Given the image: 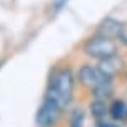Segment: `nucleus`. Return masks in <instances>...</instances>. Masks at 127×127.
<instances>
[{"instance_id": "nucleus-1", "label": "nucleus", "mask_w": 127, "mask_h": 127, "mask_svg": "<svg viewBox=\"0 0 127 127\" xmlns=\"http://www.w3.org/2000/svg\"><path fill=\"white\" fill-rule=\"evenodd\" d=\"M72 90H74V75L69 69H62L52 75L45 99L52 100L60 109H65L72 100Z\"/></svg>"}, {"instance_id": "nucleus-2", "label": "nucleus", "mask_w": 127, "mask_h": 127, "mask_svg": "<svg viewBox=\"0 0 127 127\" xmlns=\"http://www.w3.org/2000/svg\"><path fill=\"white\" fill-rule=\"evenodd\" d=\"M84 50H85V54H87L89 57L102 60V59H105V57L115 55L117 45H115L114 38L105 37V35H97V37H92L89 42L85 44Z\"/></svg>"}, {"instance_id": "nucleus-3", "label": "nucleus", "mask_w": 127, "mask_h": 127, "mask_svg": "<svg viewBox=\"0 0 127 127\" xmlns=\"http://www.w3.org/2000/svg\"><path fill=\"white\" fill-rule=\"evenodd\" d=\"M60 114H62V109L59 105H55L52 100L45 99L42 102V105L38 107L37 114H35V122L40 127H52L59 122Z\"/></svg>"}, {"instance_id": "nucleus-4", "label": "nucleus", "mask_w": 127, "mask_h": 127, "mask_svg": "<svg viewBox=\"0 0 127 127\" xmlns=\"http://www.w3.org/2000/svg\"><path fill=\"white\" fill-rule=\"evenodd\" d=\"M79 79L84 85H87L90 89L110 82V75H107L100 67H94V65H84L79 72Z\"/></svg>"}, {"instance_id": "nucleus-5", "label": "nucleus", "mask_w": 127, "mask_h": 127, "mask_svg": "<svg viewBox=\"0 0 127 127\" xmlns=\"http://www.w3.org/2000/svg\"><path fill=\"white\" fill-rule=\"evenodd\" d=\"M124 30H126V27L122 25L121 22H117V20L114 19H107L104 24H102L100 27V32L102 35H105V37H122V33H124Z\"/></svg>"}, {"instance_id": "nucleus-6", "label": "nucleus", "mask_w": 127, "mask_h": 127, "mask_svg": "<svg viewBox=\"0 0 127 127\" xmlns=\"http://www.w3.org/2000/svg\"><path fill=\"white\" fill-rule=\"evenodd\" d=\"M107 75H114L115 72H119L122 67V60L121 59H117L115 55H110V57H105V59H102L100 60V65H99Z\"/></svg>"}, {"instance_id": "nucleus-7", "label": "nucleus", "mask_w": 127, "mask_h": 127, "mask_svg": "<svg viewBox=\"0 0 127 127\" xmlns=\"http://www.w3.org/2000/svg\"><path fill=\"white\" fill-rule=\"evenodd\" d=\"M90 110H92V115H94L95 119H104L105 117V114H107V109H105V102L100 100V99H97V100L92 104V107H90Z\"/></svg>"}, {"instance_id": "nucleus-8", "label": "nucleus", "mask_w": 127, "mask_h": 127, "mask_svg": "<svg viewBox=\"0 0 127 127\" xmlns=\"http://www.w3.org/2000/svg\"><path fill=\"white\" fill-rule=\"evenodd\" d=\"M94 90V95L97 97V99H100V100H104V99H107L109 95L112 94V84L107 82V84H102V85H99V87H95Z\"/></svg>"}, {"instance_id": "nucleus-9", "label": "nucleus", "mask_w": 127, "mask_h": 127, "mask_svg": "<svg viewBox=\"0 0 127 127\" xmlns=\"http://www.w3.org/2000/svg\"><path fill=\"white\" fill-rule=\"evenodd\" d=\"M110 114H112L114 119H122L126 115V104L124 102H115L110 109Z\"/></svg>"}, {"instance_id": "nucleus-10", "label": "nucleus", "mask_w": 127, "mask_h": 127, "mask_svg": "<svg viewBox=\"0 0 127 127\" xmlns=\"http://www.w3.org/2000/svg\"><path fill=\"white\" fill-rule=\"evenodd\" d=\"M84 124V115L80 110H75L72 115V127H82Z\"/></svg>"}, {"instance_id": "nucleus-11", "label": "nucleus", "mask_w": 127, "mask_h": 127, "mask_svg": "<svg viewBox=\"0 0 127 127\" xmlns=\"http://www.w3.org/2000/svg\"><path fill=\"white\" fill-rule=\"evenodd\" d=\"M99 127H117V126H114V124H109V122H102Z\"/></svg>"}, {"instance_id": "nucleus-12", "label": "nucleus", "mask_w": 127, "mask_h": 127, "mask_svg": "<svg viewBox=\"0 0 127 127\" xmlns=\"http://www.w3.org/2000/svg\"><path fill=\"white\" fill-rule=\"evenodd\" d=\"M121 40H122V42H124V44H127V32H126V30H124V33H122Z\"/></svg>"}]
</instances>
